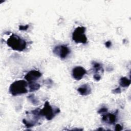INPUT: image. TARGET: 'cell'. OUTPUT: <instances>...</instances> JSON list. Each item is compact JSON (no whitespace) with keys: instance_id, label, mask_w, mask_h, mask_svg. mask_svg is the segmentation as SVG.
<instances>
[{"instance_id":"cell-7","label":"cell","mask_w":131,"mask_h":131,"mask_svg":"<svg viewBox=\"0 0 131 131\" xmlns=\"http://www.w3.org/2000/svg\"><path fill=\"white\" fill-rule=\"evenodd\" d=\"M42 75L41 73L37 70H31L28 72L25 76V79L29 82L35 81L39 79Z\"/></svg>"},{"instance_id":"cell-12","label":"cell","mask_w":131,"mask_h":131,"mask_svg":"<svg viewBox=\"0 0 131 131\" xmlns=\"http://www.w3.org/2000/svg\"><path fill=\"white\" fill-rule=\"evenodd\" d=\"M28 86L29 88V91L33 92L38 90L40 88V85L39 83L36 82L35 81H32L28 83Z\"/></svg>"},{"instance_id":"cell-17","label":"cell","mask_w":131,"mask_h":131,"mask_svg":"<svg viewBox=\"0 0 131 131\" xmlns=\"http://www.w3.org/2000/svg\"><path fill=\"white\" fill-rule=\"evenodd\" d=\"M115 130H117V131L121 130L122 129V126L119 124H117L115 125Z\"/></svg>"},{"instance_id":"cell-18","label":"cell","mask_w":131,"mask_h":131,"mask_svg":"<svg viewBox=\"0 0 131 131\" xmlns=\"http://www.w3.org/2000/svg\"><path fill=\"white\" fill-rule=\"evenodd\" d=\"M121 92V89L119 87L117 88L116 89L112 90V93H116V94H119Z\"/></svg>"},{"instance_id":"cell-9","label":"cell","mask_w":131,"mask_h":131,"mask_svg":"<svg viewBox=\"0 0 131 131\" xmlns=\"http://www.w3.org/2000/svg\"><path fill=\"white\" fill-rule=\"evenodd\" d=\"M79 93L83 96L89 95L91 93V88L88 84H84L77 89Z\"/></svg>"},{"instance_id":"cell-4","label":"cell","mask_w":131,"mask_h":131,"mask_svg":"<svg viewBox=\"0 0 131 131\" xmlns=\"http://www.w3.org/2000/svg\"><path fill=\"white\" fill-rule=\"evenodd\" d=\"M85 28L82 27H77L72 33V39L77 43H87L88 39L85 34Z\"/></svg>"},{"instance_id":"cell-16","label":"cell","mask_w":131,"mask_h":131,"mask_svg":"<svg viewBox=\"0 0 131 131\" xmlns=\"http://www.w3.org/2000/svg\"><path fill=\"white\" fill-rule=\"evenodd\" d=\"M101 75L100 74H95L94 75V78L97 81H99L101 79Z\"/></svg>"},{"instance_id":"cell-10","label":"cell","mask_w":131,"mask_h":131,"mask_svg":"<svg viewBox=\"0 0 131 131\" xmlns=\"http://www.w3.org/2000/svg\"><path fill=\"white\" fill-rule=\"evenodd\" d=\"M92 64L93 66L94 71H95V74H100V72H101V73H103V68L100 63H98L96 61H92Z\"/></svg>"},{"instance_id":"cell-6","label":"cell","mask_w":131,"mask_h":131,"mask_svg":"<svg viewBox=\"0 0 131 131\" xmlns=\"http://www.w3.org/2000/svg\"><path fill=\"white\" fill-rule=\"evenodd\" d=\"M86 74V71L82 67H76L72 70V76L76 80H80Z\"/></svg>"},{"instance_id":"cell-2","label":"cell","mask_w":131,"mask_h":131,"mask_svg":"<svg viewBox=\"0 0 131 131\" xmlns=\"http://www.w3.org/2000/svg\"><path fill=\"white\" fill-rule=\"evenodd\" d=\"M27 82L24 80H19L13 82L10 86L9 90L13 96H18L28 92Z\"/></svg>"},{"instance_id":"cell-3","label":"cell","mask_w":131,"mask_h":131,"mask_svg":"<svg viewBox=\"0 0 131 131\" xmlns=\"http://www.w3.org/2000/svg\"><path fill=\"white\" fill-rule=\"evenodd\" d=\"M59 112V108L58 107L53 108L48 101H46L42 109H40L39 114L41 117L44 116L48 120H51Z\"/></svg>"},{"instance_id":"cell-1","label":"cell","mask_w":131,"mask_h":131,"mask_svg":"<svg viewBox=\"0 0 131 131\" xmlns=\"http://www.w3.org/2000/svg\"><path fill=\"white\" fill-rule=\"evenodd\" d=\"M6 43L12 50L19 52L23 51L27 46L26 40L15 34H12L8 38Z\"/></svg>"},{"instance_id":"cell-19","label":"cell","mask_w":131,"mask_h":131,"mask_svg":"<svg viewBox=\"0 0 131 131\" xmlns=\"http://www.w3.org/2000/svg\"><path fill=\"white\" fill-rule=\"evenodd\" d=\"M112 46V42L111 41H107L106 42H105V46L107 48H109L111 47Z\"/></svg>"},{"instance_id":"cell-8","label":"cell","mask_w":131,"mask_h":131,"mask_svg":"<svg viewBox=\"0 0 131 131\" xmlns=\"http://www.w3.org/2000/svg\"><path fill=\"white\" fill-rule=\"evenodd\" d=\"M118 111L114 114L107 113L106 114H103L102 117V121L105 123L113 124H114L117 121V114Z\"/></svg>"},{"instance_id":"cell-13","label":"cell","mask_w":131,"mask_h":131,"mask_svg":"<svg viewBox=\"0 0 131 131\" xmlns=\"http://www.w3.org/2000/svg\"><path fill=\"white\" fill-rule=\"evenodd\" d=\"M27 98L28 100L30 101V102H31V103H32L33 105H38L39 101L38 98L35 97L34 94H31L29 96H28Z\"/></svg>"},{"instance_id":"cell-14","label":"cell","mask_w":131,"mask_h":131,"mask_svg":"<svg viewBox=\"0 0 131 131\" xmlns=\"http://www.w3.org/2000/svg\"><path fill=\"white\" fill-rule=\"evenodd\" d=\"M29 25H19V30L20 31H26L29 28Z\"/></svg>"},{"instance_id":"cell-11","label":"cell","mask_w":131,"mask_h":131,"mask_svg":"<svg viewBox=\"0 0 131 131\" xmlns=\"http://www.w3.org/2000/svg\"><path fill=\"white\" fill-rule=\"evenodd\" d=\"M131 81L126 77H122L119 81V84L123 88H127L130 84Z\"/></svg>"},{"instance_id":"cell-5","label":"cell","mask_w":131,"mask_h":131,"mask_svg":"<svg viewBox=\"0 0 131 131\" xmlns=\"http://www.w3.org/2000/svg\"><path fill=\"white\" fill-rule=\"evenodd\" d=\"M70 52V48L65 45L56 46L53 50V52L61 59L66 58L69 55Z\"/></svg>"},{"instance_id":"cell-20","label":"cell","mask_w":131,"mask_h":131,"mask_svg":"<svg viewBox=\"0 0 131 131\" xmlns=\"http://www.w3.org/2000/svg\"><path fill=\"white\" fill-rule=\"evenodd\" d=\"M97 130H104L103 128H98V129H97Z\"/></svg>"},{"instance_id":"cell-15","label":"cell","mask_w":131,"mask_h":131,"mask_svg":"<svg viewBox=\"0 0 131 131\" xmlns=\"http://www.w3.org/2000/svg\"><path fill=\"white\" fill-rule=\"evenodd\" d=\"M107 108L105 107H101V108H100L98 111V113L99 114H104L105 113L107 112Z\"/></svg>"}]
</instances>
